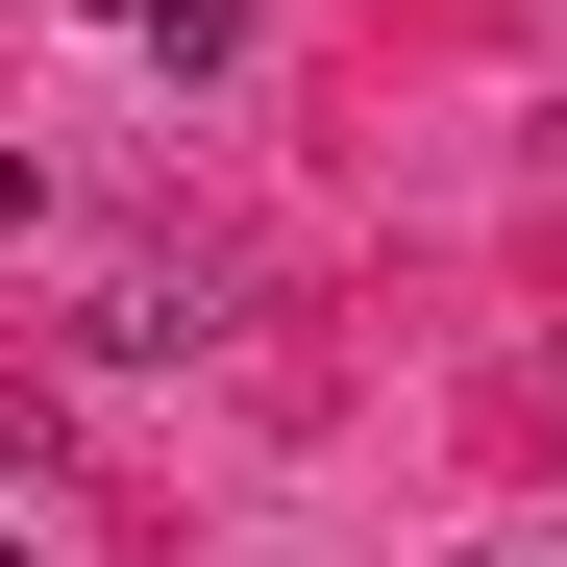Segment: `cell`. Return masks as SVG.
I'll return each instance as SVG.
<instances>
[{"mask_svg": "<svg viewBox=\"0 0 567 567\" xmlns=\"http://www.w3.org/2000/svg\"><path fill=\"white\" fill-rule=\"evenodd\" d=\"M100 25H173V0H100Z\"/></svg>", "mask_w": 567, "mask_h": 567, "instance_id": "1", "label": "cell"}, {"mask_svg": "<svg viewBox=\"0 0 567 567\" xmlns=\"http://www.w3.org/2000/svg\"><path fill=\"white\" fill-rule=\"evenodd\" d=\"M468 567H543V543H468Z\"/></svg>", "mask_w": 567, "mask_h": 567, "instance_id": "2", "label": "cell"}]
</instances>
